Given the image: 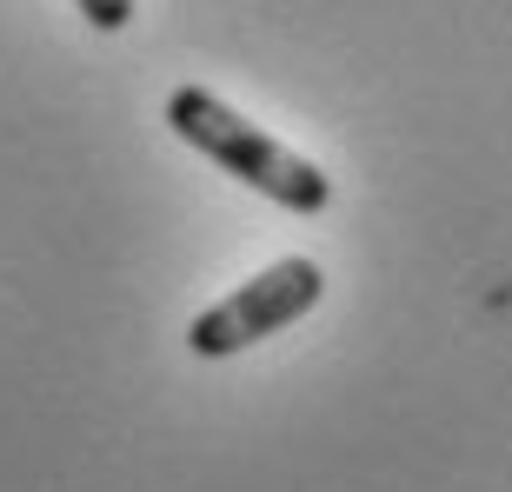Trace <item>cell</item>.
Listing matches in <instances>:
<instances>
[{
    "label": "cell",
    "instance_id": "obj_1",
    "mask_svg": "<svg viewBox=\"0 0 512 492\" xmlns=\"http://www.w3.org/2000/svg\"><path fill=\"white\" fill-rule=\"evenodd\" d=\"M167 127L187 140L193 153H207L213 167H227L233 180H247L253 193H266L286 213H326L333 180H326L306 153H293L286 140H273L266 127H253L247 114H233L220 94L207 87H173L167 94Z\"/></svg>",
    "mask_w": 512,
    "mask_h": 492
},
{
    "label": "cell",
    "instance_id": "obj_2",
    "mask_svg": "<svg viewBox=\"0 0 512 492\" xmlns=\"http://www.w3.org/2000/svg\"><path fill=\"white\" fill-rule=\"evenodd\" d=\"M326 293V273L313 260H273L266 273H253L247 286H233L220 306H207L200 320L187 326V346L200 360H233V353H247L253 340H273L280 326L306 320Z\"/></svg>",
    "mask_w": 512,
    "mask_h": 492
},
{
    "label": "cell",
    "instance_id": "obj_3",
    "mask_svg": "<svg viewBox=\"0 0 512 492\" xmlns=\"http://www.w3.org/2000/svg\"><path fill=\"white\" fill-rule=\"evenodd\" d=\"M80 14H87V27H100V34H120L133 20V0H74Z\"/></svg>",
    "mask_w": 512,
    "mask_h": 492
}]
</instances>
